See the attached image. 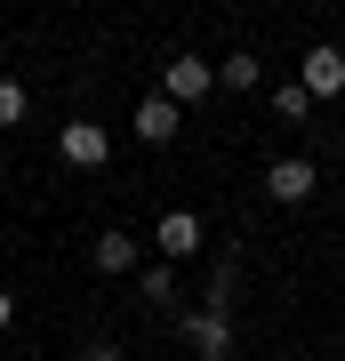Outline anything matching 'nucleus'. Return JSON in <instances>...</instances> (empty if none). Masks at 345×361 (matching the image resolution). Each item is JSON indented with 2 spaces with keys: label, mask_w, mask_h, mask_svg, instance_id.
I'll return each mask as SVG.
<instances>
[{
  "label": "nucleus",
  "mask_w": 345,
  "mask_h": 361,
  "mask_svg": "<svg viewBox=\"0 0 345 361\" xmlns=\"http://www.w3.org/2000/svg\"><path fill=\"white\" fill-rule=\"evenodd\" d=\"M217 89V65H209V56H177V65L161 73V97L169 104H193V97H209Z\"/></svg>",
  "instance_id": "obj_1"
},
{
  "label": "nucleus",
  "mask_w": 345,
  "mask_h": 361,
  "mask_svg": "<svg viewBox=\"0 0 345 361\" xmlns=\"http://www.w3.org/2000/svg\"><path fill=\"white\" fill-rule=\"evenodd\" d=\"M313 185H321V169H313L305 153H282V161L265 169V193H273V201H305Z\"/></svg>",
  "instance_id": "obj_2"
},
{
  "label": "nucleus",
  "mask_w": 345,
  "mask_h": 361,
  "mask_svg": "<svg viewBox=\"0 0 345 361\" xmlns=\"http://www.w3.org/2000/svg\"><path fill=\"white\" fill-rule=\"evenodd\" d=\"M56 153L73 161V169H104V153H113V137H104L97 121H73V129L56 137Z\"/></svg>",
  "instance_id": "obj_3"
},
{
  "label": "nucleus",
  "mask_w": 345,
  "mask_h": 361,
  "mask_svg": "<svg viewBox=\"0 0 345 361\" xmlns=\"http://www.w3.org/2000/svg\"><path fill=\"white\" fill-rule=\"evenodd\" d=\"M153 249L161 257H193V249H201V217H193V209H169L153 225Z\"/></svg>",
  "instance_id": "obj_4"
},
{
  "label": "nucleus",
  "mask_w": 345,
  "mask_h": 361,
  "mask_svg": "<svg viewBox=\"0 0 345 361\" xmlns=\"http://www.w3.org/2000/svg\"><path fill=\"white\" fill-rule=\"evenodd\" d=\"M297 80H305L313 97H345V56L321 40V49H305V73H297Z\"/></svg>",
  "instance_id": "obj_5"
},
{
  "label": "nucleus",
  "mask_w": 345,
  "mask_h": 361,
  "mask_svg": "<svg viewBox=\"0 0 345 361\" xmlns=\"http://www.w3.org/2000/svg\"><path fill=\"white\" fill-rule=\"evenodd\" d=\"M177 113H185V104H169V97L153 89V97L137 104V137H145V145H169V137H177Z\"/></svg>",
  "instance_id": "obj_6"
},
{
  "label": "nucleus",
  "mask_w": 345,
  "mask_h": 361,
  "mask_svg": "<svg viewBox=\"0 0 345 361\" xmlns=\"http://www.w3.org/2000/svg\"><path fill=\"white\" fill-rule=\"evenodd\" d=\"M89 265L97 273H137V241H128V233H97V241H89Z\"/></svg>",
  "instance_id": "obj_7"
},
{
  "label": "nucleus",
  "mask_w": 345,
  "mask_h": 361,
  "mask_svg": "<svg viewBox=\"0 0 345 361\" xmlns=\"http://www.w3.org/2000/svg\"><path fill=\"white\" fill-rule=\"evenodd\" d=\"M217 80H225V89H257V80H265V65H257L249 49H233L225 65H217Z\"/></svg>",
  "instance_id": "obj_8"
},
{
  "label": "nucleus",
  "mask_w": 345,
  "mask_h": 361,
  "mask_svg": "<svg viewBox=\"0 0 345 361\" xmlns=\"http://www.w3.org/2000/svg\"><path fill=\"white\" fill-rule=\"evenodd\" d=\"M273 113H282V121H305L313 113V89H305V80H282V89H273Z\"/></svg>",
  "instance_id": "obj_9"
},
{
  "label": "nucleus",
  "mask_w": 345,
  "mask_h": 361,
  "mask_svg": "<svg viewBox=\"0 0 345 361\" xmlns=\"http://www.w3.org/2000/svg\"><path fill=\"white\" fill-rule=\"evenodd\" d=\"M137 297H145V305H169V297H177V273H169V265H145L137 273Z\"/></svg>",
  "instance_id": "obj_10"
},
{
  "label": "nucleus",
  "mask_w": 345,
  "mask_h": 361,
  "mask_svg": "<svg viewBox=\"0 0 345 361\" xmlns=\"http://www.w3.org/2000/svg\"><path fill=\"white\" fill-rule=\"evenodd\" d=\"M25 121V80H0V129H16Z\"/></svg>",
  "instance_id": "obj_11"
},
{
  "label": "nucleus",
  "mask_w": 345,
  "mask_h": 361,
  "mask_svg": "<svg viewBox=\"0 0 345 361\" xmlns=\"http://www.w3.org/2000/svg\"><path fill=\"white\" fill-rule=\"evenodd\" d=\"M80 361H128L121 345H89V353H80Z\"/></svg>",
  "instance_id": "obj_12"
},
{
  "label": "nucleus",
  "mask_w": 345,
  "mask_h": 361,
  "mask_svg": "<svg viewBox=\"0 0 345 361\" xmlns=\"http://www.w3.org/2000/svg\"><path fill=\"white\" fill-rule=\"evenodd\" d=\"M8 322H16V297H8V289H0V329H8Z\"/></svg>",
  "instance_id": "obj_13"
}]
</instances>
